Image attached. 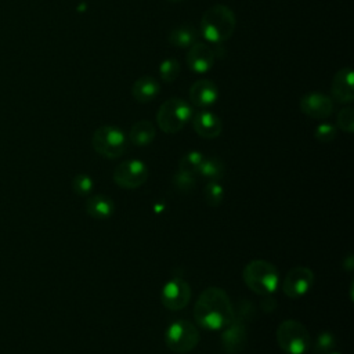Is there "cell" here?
<instances>
[{
  "label": "cell",
  "instance_id": "277c9868",
  "mask_svg": "<svg viewBox=\"0 0 354 354\" xmlns=\"http://www.w3.org/2000/svg\"><path fill=\"white\" fill-rule=\"evenodd\" d=\"M277 343L286 354H304L311 346V336L307 328L296 319H285L279 324Z\"/></svg>",
  "mask_w": 354,
  "mask_h": 354
},
{
  "label": "cell",
  "instance_id": "f1b7e54d",
  "mask_svg": "<svg viewBox=\"0 0 354 354\" xmlns=\"http://www.w3.org/2000/svg\"><path fill=\"white\" fill-rule=\"evenodd\" d=\"M314 136L321 142H329L336 137V127L330 123H319L314 130Z\"/></svg>",
  "mask_w": 354,
  "mask_h": 354
},
{
  "label": "cell",
  "instance_id": "7402d4cb",
  "mask_svg": "<svg viewBox=\"0 0 354 354\" xmlns=\"http://www.w3.org/2000/svg\"><path fill=\"white\" fill-rule=\"evenodd\" d=\"M336 347V337L333 333L324 330L317 335L314 344H313V353L314 354H326Z\"/></svg>",
  "mask_w": 354,
  "mask_h": 354
},
{
  "label": "cell",
  "instance_id": "83f0119b",
  "mask_svg": "<svg viewBox=\"0 0 354 354\" xmlns=\"http://www.w3.org/2000/svg\"><path fill=\"white\" fill-rule=\"evenodd\" d=\"M337 127L346 133L354 131V109L351 106L343 108L337 115Z\"/></svg>",
  "mask_w": 354,
  "mask_h": 354
},
{
  "label": "cell",
  "instance_id": "5bb4252c",
  "mask_svg": "<svg viewBox=\"0 0 354 354\" xmlns=\"http://www.w3.org/2000/svg\"><path fill=\"white\" fill-rule=\"evenodd\" d=\"M189 101L198 108H207L218 98V88L210 79H199L189 88Z\"/></svg>",
  "mask_w": 354,
  "mask_h": 354
},
{
  "label": "cell",
  "instance_id": "5b68a950",
  "mask_svg": "<svg viewBox=\"0 0 354 354\" xmlns=\"http://www.w3.org/2000/svg\"><path fill=\"white\" fill-rule=\"evenodd\" d=\"M192 118V106L183 98L165 101L156 113V122L162 131L174 134L180 131Z\"/></svg>",
  "mask_w": 354,
  "mask_h": 354
},
{
  "label": "cell",
  "instance_id": "f546056e",
  "mask_svg": "<svg viewBox=\"0 0 354 354\" xmlns=\"http://www.w3.org/2000/svg\"><path fill=\"white\" fill-rule=\"evenodd\" d=\"M326 354H340V353H337V351H333V350H332V351H329V353H326Z\"/></svg>",
  "mask_w": 354,
  "mask_h": 354
},
{
  "label": "cell",
  "instance_id": "9a60e30c",
  "mask_svg": "<svg viewBox=\"0 0 354 354\" xmlns=\"http://www.w3.org/2000/svg\"><path fill=\"white\" fill-rule=\"evenodd\" d=\"M353 71L350 66H344L336 72L332 79L330 93L332 97L343 104H350L354 100V88H353Z\"/></svg>",
  "mask_w": 354,
  "mask_h": 354
},
{
  "label": "cell",
  "instance_id": "3957f363",
  "mask_svg": "<svg viewBox=\"0 0 354 354\" xmlns=\"http://www.w3.org/2000/svg\"><path fill=\"white\" fill-rule=\"evenodd\" d=\"M242 278L252 292L261 296L274 293L279 283L278 268L272 263L261 259L249 261L242 271Z\"/></svg>",
  "mask_w": 354,
  "mask_h": 354
},
{
  "label": "cell",
  "instance_id": "d4e9b609",
  "mask_svg": "<svg viewBox=\"0 0 354 354\" xmlns=\"http://www.w3.org/2000/svg\"><path fill=\"white\" fill-rule=\"evenodd\" d=\"M180 69H181L180 62L177 59L167 58V59L162 61V64L159 65V76L162 77L163 82L171 83L180 75Z\"/></svg>",
  "mask_w": 354,
  "mask_h": 354
},
{
  "label": "cell",
  "instance_id": "cb8c5ba5",
  "mask_svg": "<svg viewBox=\"0 0 354 354\" xmlns=\"http://www.w3.org/2000/svg\"><path fill=\"white\" fill-rule=\"evenodd\" d=\"M203 195L209 206H218L224 199V188L218 181H209L205 185Z\"/></svg>",
  "mask_w": 354,
  "mask_h": 354
},
{
  "label": "cell",
  "instance_id": "ac0fdd59",
  "mask_svg": "<svg viewBox=\"0 0 354 354\" xmlns=\"http://www.w3.org/2000/svg\"><path fill=\"white\" fill-rule=\"evenodd\" d=\"M113 201L105 195H90L86 201V212L90 217L97 220L109 218L113 214Z\"/></svg>",
  "mask_w": 354,
  "mask_h": 354
},
{
  "label": "cell",
  "instance_id": "4316f807",
  "mask_svg": "<svg viewBox=\"0 0 354 354\" xmlns=\"http://www.w3.org/2000/svg\"><path fill=\"white\" fill-rule=\"evenodd\" d=\"M173 184H174L176 189H178L180 192L189 194L195 188V174L178 170L173 176Z\"/></svg>",
  "mask_w": 354,
  "mask_h": 354
},
{
  "label": "cell",
  "instance_id": "4fadbf2b",
  "mask_svg": "<svg viewBox=\"0 0 354 354\" xmlns=\"http://www.w3.org/2000/svg\"><path fill=\"white\" fill-rule=\"evenodd\" d=\"M248 342V330L245 322L234 318L224 329L221 335V344L230 354L239 353L245 348Z\"/></svg>",
  "mask_w": 354,
  "mask_h": 354
},
{
  "label": "cell",
  "instance_id": "30bf717a",
  "mask_svg": "<svg viewBox=\"0 0 354 354\" xmlns=\"http://www.w3.org/2000/svg\"><path fill=\"white\" fill-rule=\"evenodd\" d=\"M191 299V286L181 278H173L167 281L160 292L162 304L171 311L184 308Z\"/></svg>",
  "mask_w": 354,
  "mask_h": 354
},
{
  "label": "cell",
  "instance_id": "484cf974",
  "mask_svg": "<svg viewBox=\"0 0 354 354\" xmlns=\"http://www.w3.org/2000/svg\"><path fill=\"white\" fill-rule=\"evenodd\" d=\"M94 183L88 174L79 173L72 180V189L79 196H88L93 192Z\"/></svg>",
  "mask_w": 354,
  "mask_h": 354
},
{
  "label": "cell",
  "instance_id": "44dd1931",
  "mask_svg": "<svg viewBox=\"0 0 354 354\" xmlns=\"http://www.w3.org/2000/svg\"><path fill=\"white\" fill-rule=\"evenodd\" d=\"M196 173L209 181H218L224 177L225 166L218 158H205Z\"/></svg>",
  "mask_w": 354,
  "mask_h": 354
},
{
  "label": "cell",
  "instance_id": "9c48e42d",
  "mask_svg": "<svg viewBox=\"0 0 354 354\" xmlns=\"http://www.w3.org/2000/svg\"><path fill=\"white\" fill-rule=\"evenodd\" d=\"M314 272L307 267H293L288 271L283 282L282 290L288 297L299 299L308 293L314 285Z\"/></svg>",
  "mask_w": 354,
  "mask_h": 354
},
{
  "label": "cell",
  "instance_id": "e0dca14e",
  "mask_svg": "<svg viewBox=\"0 0 354 354\" xmlns=\"http://www.w3.org/2000/svg\"><path fill=\"white\" fill-rule=\"evenodd\" d=\"M159 91V82L152 76L138 77L131 87V95L137 102H151L153 98L158 97Z\"/></svg>",
  "mask_w": 354,
  "mask_h": 354
},
{
  "label": "cell",
  "instance_id": "7a4b0ae2",
  "mask_svg": "<svg viewBox=\"0 0 354 354\" xmlns=\"http://www.w3.org/2000/svg\"><path fill=\"white\" fill-rule=\"evenodd\" d=\"M235 29V14L224 4H214L207 8L201 21L202 36L213 44L228 40Z\"/></svg>",
  "mask_w": 354,
  "mask_h": 354
},
{
  "label": "cell",
  "instance_id": "d6986e66",
  "mask_svg": "<svg viewBox=\"0 0 354 354\" xmlns=\"http://www.w3.org/2000/svg\"><path fill=\"white\" fill-rule=\"evenodd\" d=\"M199 32L192 25H181L174 28L169 36L167 40L173 47L178 48H189L192 44L198 41Z\"/></svg>",
  "mask_w": 354,
  "mask_h": 354
},
{
  "label": "cell",
  "instance_id": "2e32d148",
  "mask_svg": "<svg viewBox=\"0 0 354 354\" xmlns=\"http://www.w3.org/2000/svg\"><path fill=\"white\" fill-rule=\"evenodd\" d=\"M192 126L198 136H201L202 138H207V140L218 137L223 130V123H221L220 118L216 113L206 111V109L199 111L194 116Z\"/></svg>",
  "mask_w": 354,
  "mask_h": 354
},
{
  "label": "cell",
  "instance_id": "6da1fadb",
  "mask_svg": "<svg viewBox=\"0 0 354 354\" xmlns=\"http://www.w3.org/2000/svg\"><path fill=\"white\" fill-rule=\"evenodd\" d=\"M234 306L221 288L205 289L194 307V317L199 326L209 330H221L234 319Z\"/></svg>",
  "mask_w": 354,
  "mask_h": 354
},
{
  "label": "cell",
  "instance_id": "603a6c76",
  "mask_svg": "<svg viewBox=\"0 0 354 354\" xmlns=\"http://www.w3.org/2000/svg\"><path fill=\"white\" fill-rule=\"evenodd\" d=\"M205 156L198 152V151H189L187 152L178 162V170L181 171H187V173H192L195 174L201 166V163L203 162Z\"/></svg>",
  "mask_w": 354,
  "mask_h": 354
},
{
  "label": "cell",
  "instance_id": "ba28073f",
  "mask_svg": "<svg viewBox=\"0 0 354 354\" xmlns=\"http://www.w3.org/2000/svg\"><path fill=\"white\" fill-rule=\"evenodd\" d=\"M112 178L116 185L134 189L148 180V167L140 159H127L115 167Z\"/></svg>",
  "mask_w": 354,
  "mask_h": 354
},
{
  "label": "cell",
  "instance_id": "4dcf8cb0",
  "mask_svg": "<svg viewBox=\"0 0 354 354\" xmlns=\"http://www.w3.org/2000/svg\"><path fill=\"white\" fill-rule=\"evenodd\" d=\"M169 1H174L176 3V1H183V0H169Z\"/></svg>",
  "mask_w": 354,
  "mask_h": 354
},
{
  "label": "cell",
  "instance_id": "8992f818",
  "mask_svg": "<svg viewBox=\"0 0 354 354\" xmlns=\"http://www.w3.org/2000/svg\"><path fill=\"white\" fill-rule=\"evenodd\" d=\"M91 145L101 156L116 159L126 152L129 138L124 131L116 126H101L94 131Z\"/></svg>",
  "mask_w": 354,
  "mask_h": 354
},
{
  "label": "cell",
  "instance_id": "ffe728a7",
  "mask_svg": "<svg viewBox=\"0 0 354 354\" xmlns=\"http://www.w3.org/2000/svg\"><path fill=\"white\" fill-rule=\"evenodd\" d=\"M155 136V126L149 120H138L131 126L127 138L137 147H145L153 141Z\"/></svg>",
  "mask_w": 354,
  "mask_h": 354
},
{
  "label": "cell",
  "instance_id": "7c38bea8",
  "mask_svg": "<svg viewBox=\"0 0 354 354\" xmlns=\"http://www.w3.org/2000/svg\"><path fill=\"white\" fill-rule=\"evenodd\" d=\"M214 50L206 43L196 41L188 48L187 65L195 73H206L213 68L214 64Z\"/></svg>",
  "mask_w": 354,
  "mask_h": 354
},
{
  "label": "cell",
  "instance_id": "8fae6325",
  "mask_svg": "<svg viewBox=\"0 0 354 354\" xmlns=\"http://www.w3.org/2000/svg\"><path fill=\"white\" fill-rule=\"evenodd\" d=\"M299 106L304 115L313 119H326L333 112L332 98L317 91L303 95Z\"/></svg>",
  "mask_w": 354,
  "mask_h": 354
},
{
  "label": "cell",
  "instance_id": "52a82bcc",
  "mask_svg": "<svg viewBox=\"0 0 354 354\" xmlns=\"http://www.w3.org/2000/svg\"><path fill=\"white\" fill-rule=\"evenodd\" d=\"M165 343L174 353H189L199 343V330L192 322L177 319L165 330Z\"/></svg>",
  "mask_w": 354,
  "mask_h": 354
}]
</instances>
